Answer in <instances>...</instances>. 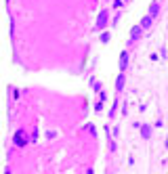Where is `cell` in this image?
<instances>
[{"label": "cell", "mask_w": 168, "mask_h": 174, "mask_svg": "<svg viewBox=\"0 0 168 174\" xmlns=\"http://www.w3.org/2000/svg\"><path fill=\"white\" fill-rule=\"evenodd\" d=\"M13 141H15V145L25 147V143H28V138H25V132H23V130H17L15 136H13Z\"/></svg>", "instance_id": "obj_1"}, {"label": "cell", "mask_w": 168, "mask_h": 174, "mask_svg": "<svg viewBox=\"0 0 168 174\" xmlns=\"http://www.w3.org/2000/svg\"><path fill=\"white\" fill-rule=\"evenodd\" d=\"M107 25V11H101V15H99V19H97V28H105Z\"/></svg>", "instance_id": "obj_2"}, {"label": "cell", "mask_w": 168, "mask_h": 174, "mask_svg": "<svg viewBox=\"0 0 168 174\" xmlns=\"http://www.w3.org/2000/svg\"><path fill=\"white\" fill-rule=\"evenodd\" d=\"M130 34H132L130 40H139V38H141V34H143V28H141V25H135V28L130 30Z\"/></svg>", "instance_id": "obj_3"}, {"label": "cell", "mask_w": 168, "mask_h": 174, "mask_svg": "<svg viewBox=\"0 0 168 174\" xmlns=\"http://www.w3.org/2000/svg\"><path fill=\"white\" fill-rule=\"evenodd\" d=\"M126 63H128V53L124 50V53L120 55V72H124V69H126Z\"/></svg>", "instance_id": "obj_4"}, {"label": "cell", "mask_w": 168, "mask_h": 174, "mask_svg": "<svg viewBox=\"0 0 168 174\" xmlns=\"http://www.w3.org/2000/svg\"><path fill=\"white\" fill-rule=\"evenodd\" d=\"M141 136L149 138V136H151V128H149V126H141Z\"/></svg>", "instance_id": "obj_5"}, {"label": "cell", "mask_w": 168, "mask_h": 174, "mask_svg": "<svg viewBox=\"0 0 168 174\" xmlns=\"http://www.w3.org/2000/svg\"><path fill=\"white\" fill-rule=\"evenodd\" d=\"M116 88H118V92H120L122 88H124V72H122V74H120V78H118V82H116Z\"/></svg>", "instance_id": "obj_6"}, {"label": "cell", "mask_w": 168, "mask_h": 174, "mask_svg": "<svg viewBox=\"0 0 168 174\" xmlns=\"http://www.w3.org/2000/svg\"><path fill=\"white\" fill-rule=\"evenodd\" d=\"M158 11H160V4H158V2H153L151 6H149V15H151V17H156Z\"/></svg>", "instance_id": "obj_7"}, {"label": "cell", "mask_w": 168, "mask_h": 174, "mask_svg": "<svg viewBox=\"0 0 168 174\" xmlns=\"http://www.w3.org/2000/svg\"><path fill=\"white\" fill-rule=\"evenodd\" d=\"M151 19H153L151 15H149V17H145V19H143V23H141V28H143V30H147L149 25H151Z\"/></svg>", "instance_id": "obj_8"}, {"label": "cell", "mask_w": 168, "mask_h": 174, "mask_svg": "<svg viewBox=\"0 0 168 174\" xmlns=\"http://www.w3.org/2000/svg\"><path fill=\"white\" fill-rule=\"evenodd\" d=\"M122 4H124V0H113V8H120Z\"/></svg>", "instance_id": "obj_9"}, {"label": "cell", "mask_w": 168, "mask_h": 174, "mask_svg": "<svg viewBox=\"0 0 168 174\" xmlns=\"http://www.w3.org/2000/svg\"><path fill=\"white\" fill-rule=\"evenodd\" d=\"M46 136H48V138H55V136H57V132H53V130H48V132H46Z\"/></svg>", "instance_id": "obj_10"}, {"label": "cell", "mask_w": 168, "mask_h": 174, "mask_svg": "<svg viewBox=\"0 0 168 174\" xmlns=\"http://www.w3.org/2000/svg\"><path fill=\"white\" fill-rule=\"evenodd\" d=\"M4 174H11V170H6V172H4Z\"/></svg>", "instance_id": "obj_11"}, {"label": "cell", "mask_w": 168, "mask_h": 174, "mask_svg": "<svg viewBox=\"0 0 168 174\" xmlns=\"http://www.w3.org/2000/svg\"><path fill=\"white\" fill-rule=\"evenodd\" d=\"M166 147H168V138H166Z\"/></svg>", "instance_id": "obj_12"}]
</instances>
